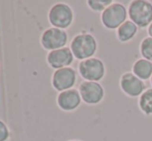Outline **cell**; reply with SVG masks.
<instances>
[{
	"label": "cell",
	"mask_w": 152,
	"mask_h": 141,
	"mask_svg": "<svg viewBox=\"0 0 152 141\" xmlns=\"http://www.w3.org/2000/svg\"><path fill=\"white\" fill-rule=\"evenodd\" d=\"M127 17L128 14L125 5L120 2H113L102 12L100 20L107 29L115 30L127 21Z\"/></svg>",
	"instance_id": "obj_3"
},
{
	"label": "cell",
	"mask_w": 152,
	"mask_h": 141,
	"mask_svg": "<svg viewBox=\"0 0 152 141\" xmlns=\"http://www.w3.org/2000/svg\"><path fill=\"white\" fill-rule=\"evenodd\" d=\"M120 88L126 95L130 98L141 97L146 90V84L132 72H126L120 77Z\"/></svg>",
	"instance_id": "obj_8"
},
{
	"label": "cell",
	"mask_w": 152,
	"mask_h": 141,
	"mask_svg": "<svg viewBox=\"0 0 152 141\" xmlns=\"http://www.w3.org/2000/svg\"><path fill=\"white\" fill-rule=\"evenodd\" d=\"M132 73L141 80H149L152 77V62L144 58L138 59L132 65Z\"/></svg>",
	"instance_id": "obj_12"
},
{
	"label": "cell",
	"mask_w": 152,
	"mask_h": 141,
	"mask_svg": "<svg viewBox=\"0 0 152 141\" xmlns=\"http://www.w3.org/2000/svg\"><path fill=\"white\" fill-rule=\"evenodd\" d=\"M112 3V0H88L87 1V5L89 6V8L97 12H102Z\"/></svg>",
	"instance_id": "obj_16"
},
{
	"label": "cell",
	"mask_w": 152,
	"mask_h": 141,
	"mask_svg": "<svg viewBox=\"0 0 152 141\" xmlns=\"http://www.w3.org/2000/svg\"><path fill=\"white\" fill-rule=\"evenodd\" d=\"M10 137V130L7 126L0 119V141H6Z\"/></svg>",
	"instance_id": "obj_17"
},
{
	"label": "cell",
	"mask_w": 152,
	"mask_h": 141,
	"mask_svg": "<svg viewBox=\"0 0 152 141\" xmlns=\"http://www.w3.org/2000/svg\"><path fill=\"white\" fill-rule=\"evenodd\" d=\"M77 82V72L72 68H63L54 72L52 85L56 90L62 91L72 89Z\"/></svg>",
	"instance_id": "obj_9"
},
{
	"label": "cell",
	"mask_w": 152,
	"mask_h": 141,
	"mask_svg": "<svg viewBox=\"0 0 152 141\" xmlns=\"http://www.w3.org/2000/svg\"><path fill=\"white\" fill-rule=\"evenodd\" d=\"M70 141H81V140H70Z\"/></svg>",
	"instance_id": "obj_20"
},
{
	"label": "cell",
	"mask_w": 152,
	"mask_h": 141,
	"mask_svg": "<svg viewBox=\"0 0 152 141\" xmlns=\"http://www.w3.org/2000/svg\"><path fill=\"white\" fill-rule=\"evenodd\" d=\"M79 73L85 81L98 82L104 77L106 67L102 59L91 57L79 63Z\"/></svg>",
	"instance_id": "obj_4"
},
{
	"label": "cell",
	"mask_w": 152,
	"mask_h": 141,
	"mask_svg": "<svg viewBox=\"0 0 152 141\" xmlns=\"http://www.w3.org/2000/svg\"><path fill=\"white\" fill-rule=\"evenodd\" d=\"M128 18L139 28H146L152 23V3L146 0H134L127 8Z\"/></svg>",
	"instance_id": "obj_2"
},
{
	"label": "cell",
	"mask_w": 152,
	"mask_h": 141,
	"mask_svg": "<svg viewBox=\"0 0 152 141\" xmlns=\"http://www.w3.org/2000/svg\"><path fill=\"white\" fill-rule=\"evenodd\" d=\"M74 59L75 56L70 48L68 47L51 51L47 57V60H48L50 67L56 70L63 69V68H68L74 62Z\"/></svg>",
	"instance_id": "obj_10"
},
{
	"label": "cell",
	"mask_w": 152,
	"mask_h": 141,
	"mask_svg": "<svg viewBox=\"0 0 152 141\" xmlns=\"http://www.w3.org/2000/svg\"><path fill=\"white\" fill-rule=\"evenodd\" d=\"M68 42V35L65 30L59 28H49L45 30L42 35V47L47 50L54 51L57 49L64 48Z\"/></svg>",
	"instance_id": "obj_7"
},
{
	"label": "cell",
	"mask_w": 152,
	"mask_h": 141,
	"mask_svg": "<svg viewBox=\"0 0 152 141\" xmlns=\"http://www.w3.org/2000/svg\"><path fill=\"white\" fill-rule=\"evenodd\" d=\"M139 27L130 20H127L117 29V38L121 43H127L137 35Z\"/></svg>",
	"instance_id": "obj_13"
},
{
	"label": "cell",
	"mask_w": 152,
	"mask_h": 141,
	"mask_svg": "<svg viewBox=\"0 0 152 141\" xmlns=\"http://www.w3.org/2000/svg\"><path fill=\"white\" fill-rule=\"evenodd\" d=\"M70 50L75 58L83 61L93 57L97 50V42L90 33L82 32L72 38L70 43Z\"/></svg>",
	"instance_id": "obj_1"
},
{
	"label": "cell",
	"mask_w": 152,
	"mask_h": 141,
	"mask_svg": "<svg viewBox=\"0 0 152 141\" xmlns=\"http://www.w3.org/2000/svg\"><path fill=\"white\" fill-rule=\"evenodd\" d=\"M148 35L150 37H152V23L149 25V27H148Z\"/></svg>",
	"instance_id": "obj_18"
},
{
	"label": "cell",
	"mask_w": 152,
	"mask_h": 141,
	"mask_svg": "<svg viewBox=\"0 0 152 141\" xmlns=\"http://www.w3.org/2000/svg\"><path fill=\"white\" fill-rule=\"evenodd\" d=\"M150 82H151V86H152V77H151V79H150Z\"/></svg>",
	"instance_id": "obj_19"
},
{
	"label": "cell",
	"mask_w": 152,
	"mask_h": 141,
	"mask_svg": "<svg viewBox=\"0 0 152 141\" xmlns=\"http://www.w3.org/2000/svg\"><path fill=\"white\" fill-rule=\"evenodd\" d=\"M49 21L55 28L63 30L68 28L74 21L72 8L66 3L55 4L49 12Z\"/></svg>",
	"instance_id": "obj_5"
},
{
	"label": "cell",
	"mask_w": 152,
	"mask_h": 141,
	"mask_svg": "<svg viewBox=\"0 0 152 141\" xmlns=\"http://www.w3.org/2000/svg\"><path fill=\"white\" fill-rule=\"evenodd\" d=\"M82 98L78 89H68L59 93L57 104L63 111H74L81 105Z\"/></svg>",
	"instance_id": "obj_11"
},
{
	"label": "cell",
	"mask_w": 152,
	"mask_h": 141,
	"mask_svg": "<svg viewBox=\"0 0 152 141\" xmlns=\"http://www.w3.org/2000/svg\"><path fill=\"white\" fill-rule=\"evenodd\" d=\"M140 52L143 58L152 62V37L147 36L143 38L140 44Z\"/></svg>",
	"instance_id": "obj_15"
},
{
	"label": "cell",
	"mask_w": 152,
	"mask_h": 141,
	"mask_svg": "<svg viewBox=\"0 0 152 141\" xmlns=\"http://www.w3.org/2000/svg\"><path fill=\"white\" fill-rule=\"evenodd\" d=\"M82 101L88 105H97L104 100V89L99 82L83 81L79 86Z\"/></svg>",
	"instance_id": "obj_6"
},
{
	"label": "cell",
	"mask_w": 152,
	"mask_h": 141,
	"mask_svg": "<svg viewBox=\"0 0 152 141\" xmlns=\"http://www.w3.org/2000/svg\"><path fill=\"white\" fill-rule=\"evenodd\" d=\"M139 107L146 115H152V88H147L139 98Z\"/></svg>",
	"instance_id": "obj_14"
}]
</instances>
